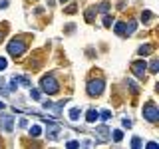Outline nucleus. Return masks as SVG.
Instances as JSON below:
<instances>
[{
	"label": "nucleus",
	"instance_id": "nucleus-2",
	"mask_svg": "<svg viewBox=\"0 0 159 149\" xmlns=\"http://www.w3.org/2000/svg\"><path fill=\"white\" fill-rule=\"evenodd\" d=\"M40 86H42V89L46 93H50V96H54V93L60 92V86H58V82H56L54 76H44L42 82H40Z\"/></svg>",
	"mask_w": 159,
	"mask_h": 149
},
{
	"label": "nucleus",
	"instance_id": "nucleus-26",
	"mask_svg": "<svg viewBox=\"0 0 159 149\" xmlns=\"http://www.w3.org/2000/svg\"><path fill=\"white\" fill-rule=\"evenodd\" d=\"M66 14H76V4H72V6H68L66 10H64Z\"/></svg>",
	"mask_w": 159,
	"mask_h": 149
},
{
	"label": "nucleus",
	"instance_id": "nucleus-7",
	"mask_svg": "<svg viewBox=\"0 0 159 149\" xmlns=\"http://www.w3.org/2000/svg\"><path fill=\"white\" fill-rule=\"evenodd\" d=\"M133 30H135V24L133 22H117L116 24V34H119V36H129V34H133Z\"/></svg>",
	"mask_w": 159,
	"mask_h": 149
},
{
	"label": "nucleus",
	"instance_id": "nucleus-24",
	"mask_svg": "<svg viewBox=\"0 0 159 149\" xmlns=\"http://www.w3.org/2000/svg\"><path fill=\"white\" fill-rule=\"evenodd\" d=\"M98 10H102V12H107V10H109V4H107V2H102V4L98 6Z\"/></svg>",
	"mask_w": 159,
	"mask_h": 149
},
{
	"label": "nucleus",
	"instance_id": "nucleus-31",
	"mask_svg": "<svg viewBox=\"0 0 159 149\" xmlns=\"http://www.w3.org/2000/svg\"><path fill=\"white\" fill-rule=\"evenodd\" d=\"M147 149H157V143H155V141H151V143H147Z\"/></svg>",
	"mask_w": 159,
	"mask_h": 149
},
{
	"label": "nucleus",
	"instance_id": "nucleus-11",
	"mask_svg": "<svg viewBox=\"0 0 159 149\" xmlns=\"http://www.w3.org/2000/svg\"><path fill=\"white\" fill-rule=\"evenodd\" d=\"M20 86V79H18V76H14L12 79H10V88H8V92H16V88Z\"/></svg>",
	"mask_w": 159,
	"mask_h": 149
},
{
	"label": "nucleus",
	"instance_id": "nucleus-29",
	"mask_svg": "<svg viewBox=\"0 0 159 149\" xmlns=\"http://www.w3.org/2000/svg\"><path fill=\"white\" fill-rule=\"evenodd\" d=\"M4 36H6V26L2 24V26H0V42L4 40Z\"/></svg>",
	"mask_w": 159,
	"mask_h": 149
},
{
	"label": "nucleus",
	"instance_id": "nucleus-16",
	"mask_svg": "<svg viewBox=\"0 0 159 149\" xmlns=\"http://www.w3.org/2000/svg\"><path fill=\"white\" fill-rule=\"evenodd\" d=\"M40 133H42V129H40V125H32V127H30V135H32V137H38Z\"/></svg>",
	"mask_w": 159,
	"mask_h": 149
},
{
	"label": "nucleus",
	"instance_id": "nucleus-21",
	"mask_svg": "<svg viewBox=\"0 0 159 149\" xmlns=\"http://www.w3.org/2000/svg\"><path fill=\"white\" fill-rule=\"evenodd\" d=\"M131 147L133 149H139V147H141V139H139V137H133L131 139Z\"/></svg>",
	"mask_w": 159,
	"mask_h": 149
},
{
	"label": "nucleus",
	"instance_id": "nucleus-27",
	"mask_svg": "<svg viewBox=\"0 0 159 149\" xmlns=\"http://www.w3.org/2000/svg\"><path fill=\"white\" fill-rule=\"evenodd\" d=\"M121 123H123V127H125V129L131 127V119H127V117H123V119H121Z\"/></svg>",
	"mask_w": 159,
	"mask_h": 149
},
{
	"label": "nucleus",
	"instance_id": "nucleus-18",
	"mask_svg": "<svg viewBox=\"0 0 159 149\" xmlns=\"http://www.w3.org/2000/svg\"><path fill=\"white\" fill-rule=\"evenodd\" d=\"M149 70H151V74H157L159 72V60H153L151 66H149Z\"/></svg>",
	"mask_w": 159,
	"mask_h": 149
},
{
	"label": "nucleus",
	"instance_id": "nucleus-20",
	"mask_svg": "<svg viewBox=\"0 0 159 149\" xmlns=\"http://www.w3.org/2000/svg\"><path fill=\"white\" fill-rule=\"evenodd\" d=\"M30 97H32V99H40V97H42V96H40V89L30 88Z\"/></svg>",
	"mask_w": 159,
	"mask_h": 149
},
{
	"label": "nucleus",
	"instance_id": "nucleus-10",
	"mask_svg": "<svg viewBox=\"0 0 159 149\" xmlns=\"http://www.w3.org/2000/svg\"><path fill=\"white\" fill-rule=\"evenodd\" d=\"M98 117H99V113L96 111V109H89V111H88V115H86V119H88V123H93V121H96Z\"/></svg>",
	"mask_w": 159,
	"mask_h": 149
},
{
	"label": "nucleus",
	"instance_id": "nucleus-13",
	"mask_svg": "<svg viewBox=\"0 0 159 149\" xmlns=\"http://www.w3.org/2000/svg\"><path fill=\"white\" fill-rule=\"evenodd\" d=\"M125 84H127V88L131 89V93H133V96H137V93H139V88L135 86V84H133V79H125Z\"/></svg>",
	"mask_w": 159,
	"mask_h": 149
},
{
	"label": "nucleus",
	"instance_id": "nucleus-3",
	"mask_svg": "<svg viewBox=\"0 0 159 149\" xmlns=\"http://www.w3.org/2000/svg\"><path fill=\"white\" fill-rule=\"evenodd\" d=\"M143 117H145L149 123H157L159 121V107L155 103H147V106L143 107Z\"/></svg>",
	"mask_w": 159,
	"mask_h": 149
},
{
	"label": "nucleus",
	"instance_id": "nucleus-19",
	"mask_svg": "<svg viewBox=\"0 0 159 149\" xmlns=\"http://www.w3.org/2000/svg\"><path fill=\"white\" fill-rule=\"evenodd\" d=\"M18 79H20V84H22V86H26V88H32V84H30V79H28L26 76H18Z\"/></svg>",
	"mask_w": 159,
	"mask_h": 149
},
{
	"label": "nucleus",
	"instance_id": "nucleus-8",
	"mask_svg": "<svg viewBox=\"0 0 159 149\" xmlns=\"http://www.w3.org/2000/svg\"><path fill=\"white\" fill-rule=\"evenodd\" d=\"M96 135L102 139V141H106V139L109 137V129H107L106 123H102V125H98V127H96Z\"/></svg>",
	"mask_w": 159,
	"mask_h": 149
},
{
	"label": "nucleus",
	"instance_id": "nucleus-6",
	"mask_svg": "<svg viewBox=\"0 0 159 149\" xmlns=\"http://www.w3.org/2000/svg\"><path fill=\"white\" fill-rule=\"evenodd\" d=\"M145 70H147L145 60H135V62L131 64V72H133V76H137L139 79H143V76H145Z\"/></svg>",
	"mask_w": 159,
	"mask_h": 149
},
{
	"label": "nucleus",
	"instance_id": "nucleus-12",
	"mask_svg": "<svg viewBox=\"0 0 159 149\" xmlns=\"http://www.w3.org/2000/svg\"><path fill=\"white\" fill-rule=\"evenodd\" d=\"M96 12H98V8H89V10H86V22H93V16H96Z\"/></svg>",
	"mask_w": 159,
	"mask_h": 149
},
{
	"label": "nucleus",
	"instance_id": "nucleus-23",
	"mask_svg": "<svg viewBox=\"0 0 159 149\" xmlns=\"http://www.w3.org/2000/svg\"><path fill=\"white\" fill-rule=\"evenodd\" d=\"M111 24H113V18L111 16H106V18H103V26H106V28H109Z\"/></svg>",
	"mask_w": 159,
	"mask_h": 149
},
{
	"label": "nucleus",
	"instance_id": "nucleus-32",
	"mask_svg": "<svg viewBox=\"0 0 159 149\" xmlns=\"http://www.w3.org/2000/svg\"><path fill=\"white\" fill-rule=\"evenodd\" d=\"M20 127H28V119H20Z\"/></svg>",
	"mask_w": 159,
	"mask_h": 149
},
{
	"label": "nucleus",
	"instance_id": "nucleus-9",
	"mask_svg": "<svg viewBox=\"0 0 159 149\" xmlns=\"http://www.w3.org/2000/svg\"><path fill=\"white\" fill-rule=\"evenodd\" d=\"M0 123H2L4 131H8V133L14 129V119H12V117H8V115H2V117H0Z\"/></svg>",
	"mask_w": 159,
	"mask_h": 149
},
{
	"label": "nucleus",
	"instance_id": "nucleus-14",
	"mask_svg": "<svg viewBox=\"0 0 159 149\" xmlns=\"http://www.w3.org/2000/svg\"><path fill=\"white\" fill-rule=\"evenodd\" d=\"M151 52H153V46H149V44L139 48V54H141V56H147V54H151Z\"/></svg>",
	"mask_w": 159,
	"mask_h": 149
},
{
	"label": "nucleus",
	"instance_id": "nucleus-34",
	"mask_svg": "<svg viewBox=\"0 0 159 149\" xmlns=\"http://www.w3.org/2000/svg\"><path fill=\"white\" fill-rule=\"evenodd\" d=\"M4 107H6V106H4V102H0V109H4Z\"/></svg>",
	"mask_w": 159,
	"mask_h": 149
},
{
	"label": "nucleus",
	"instance_id": "nucleus-33",
	"mask_svg": "<svg viewBox=\"0 0 159 149\" xmlns=\"http://www.w3.org/2000/svg\"><path fill=\"white\" fill-rule=\"evenodd\" d=\"M0 88H4V79H2V76H0Z\"/></svg>",
	"mask_w": 159,
	"mask_h": 149
},
{
	"label": "nucleus",
	"instance_id": "nucleus-17",
	"mask_svg": "<svg viewBox=\"0 0 159 149\" xmlns=\"http://www.w3.org/2000/svg\"><path fill=\"white\" fill-rule=\"evenodd\" d=\"M151 18H153V14L149 12V10H143V12H141V22H149Z\"/></svg>",
	"mask_w": 159,
	"mask_h": 149
},
{
	"label": "nucleus",
	"instance_id": "nucleus-15",
	"mask_svg": "<svg viewBox=\"0 0 159 149\" xmlns=\"http://www.w3.org/2000/svg\"><path fill=\"white\" fill-rule=\"evenodd\" d=\"M68 115H70V119H72V121H76V119L80 117V109H78V107H72Z\"/></svg>",
	"mask_w": 159,
	"mask_h": 149
},
{
	"label": "nucleus",
	"instance_id": "nucleus-28",
	"mask_svg": "<svg viewBox=\"0 0 159 149\" xmlns=\"http://www.w3.org/2000/svg\"><path fill=\"white\" fill-rule=\"evenodd\" d=\"M109 117H111V111H109V109H106V111L102 113V119H103V121H107Z\"/></svg>",
	"mask_w": 159,
	"mask_h": 149
},
{
	"label": "nucleus",
	"instance_id": "nucleus-30",
	"mask_svg": "<svg viewBox=\"0 0 159 149\" xmlns=\"http://www.w3.org/2000/svg\"><path fill=\"white\" fill-rule=\"evenodd\" d=\"M6 66H8V64H6V58L0 56V70H6Z\"/></svg>",
	"mask_w": 159,
	"mask_h": 149
},
{
	"label": "nucleus",
	"instance_id": "nucleus-25",
	"mask_svg": "<svg viewBox=\"0 0 159 149\" xmlns=\"http://www.w3.org/2000/svg\"><path fill=\"white\" fill-rule=\"evenodd\" d=\"M66 147H68V149H76V147H80V143H78V141H68Z\"/></svg>",
	"mask_w": 159,
	"mask_h": 149
},
{
	"label": "nucleus",
	"instance_id": "nucleus-22",
	"mask_svg": "<svg viewBox=\"0 0 159 149\" xmlns=\"http://www.w3.org/2000/svg\"><path fill=\"white\" fill-rule=\"evenodd\" d=\"M121 139H123V133L119 131V129H117V131H113V141H121Z\"/></svg>",
	"mask_w": 159,
	"mask_h": 149
},
{
	"label": "nucleus",
	"instance_id": "nucleus-5",
	"mask_svg": "<svg viewBox=\"0 0 159 149\" xmlns=\"http://www.w3.org/2000/svg\"><path fill=\"white\" fill-rule=\"evenodd\" d=\"M60 131H62V127H60V123H56L52 119V121H48V129H46V137L50 139V141H56Z\"/></svg>",
	"mask_w": 159,
	"mask_h": 149
},
{
	"label": "nucleus",
	"instance_id": "nucleus-35",
	"mask_svg": "<svg viewBox=\"0 0 159 149\" xmlns=\"http://www.w3.org/2000/svg\"><path fill=\"white\" fill-rule=\"evenodd\" d=\"M60 2H62V4H66V2H68V0H60Z\"/></svg>",
	"mask_w": 159,
	"mask_h": 149
},
{
	"label": "nucleus",
	"instance_id": "nucleus-1",
	"mask_svg": "<svg viewBox=\"0 0 159 149\" xmlns=\"http://www.w3.org/2000/svg\"><path fill=\"white\" fill-rule=\"evenodd\" d=\"M26 46H28V44L24 42L22 38H12L10 44H8V54L14 56V58H18V56H22V54L26 52Z\"/></svg>",
	"mask_w": 159,
	"mask_h": 149
},
{
	"label": "nucleus",
	"instance_id": "nucleus-4",
	"mask_svg": "<svg viewBox=\"0 0 159 149\" xmlns=\"http://www.w3.org/2000/svg\"><path fill=\"white\" fill-rule=\"evenodd\" d=\"M103 92V79H89L88 82V93L89 96H99Z\"/></svg>",
	"mask_w": 159,
	"mask_h": 149
}]
</instances>
